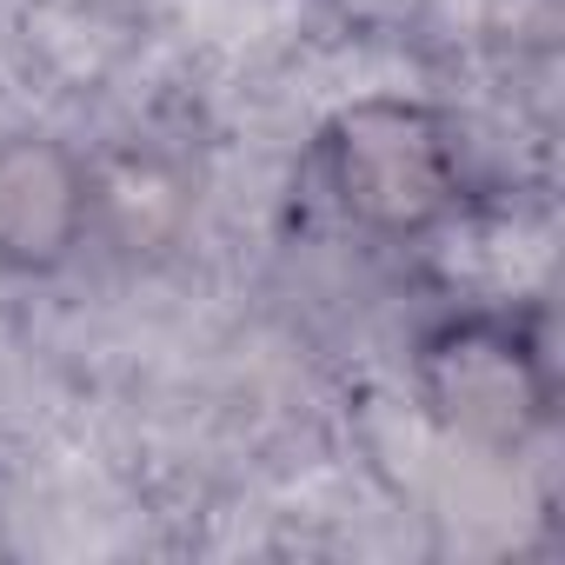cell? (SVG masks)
Returning <instances> with one entry per match:
<instances>
[{"instance_id":"cell-2","label":"cell","mask_w":565,"mask_h":565,"mask_svg":"<svg viewBox=\"0 0 565 565\" xmlns=\"http://www.w3.org/2000/svg\"><path fill=\"white\" fill-rule=\"evenodd\" d=\"M413 393L426 419L479 452H519L552 426L558 373L539 307H466L419 333Z\"/></svg>"},{"instance_id":"cell-1","label":"cell","mask_w":565,"mask_h":565,"mask_svg":"<svg viewBox=\"0 0 565 565\" xmlns=\"http://www.w3.org/2000/svg\"><path fill=\"white\" fill-rule=\"evenodd\" d=\"M313 173L327 206L386 246L426 239L466 206V147L452 120L406 94H366L327 114L313 134Z\"/></svg>"},{"instance_id":"cell-3","label":"cell","mask_w":565,"mask_h":565,"mask_svg":"<svg viewBox=\"0 0 565 565\" xmlns=\"http://www.w3.org/2000/svg\"><path fill=\"white\" fill-rule=\"evenodd\" d=\"M100 233V173L54 134H0V273L47 279Z\"/></svg>"}]
</instances>
